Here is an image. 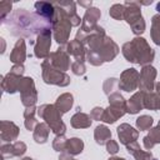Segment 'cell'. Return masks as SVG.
<instances>
[{
    "label": "cell",
    "mask_w": 160,
    "mask_h": 160,
    "mask_svg": "<svg viewBox=\"0 0 160 160\" xmlns=\"http://www.w3.org/2000/svg\"><path fill=\"white\" fill-rule=\"evenodd\" d=\"M84 45L86 48V60L92 66H101L104 62H110L120 52L118 44L99 25L94 32L88 34Z\"/></svg>",
    "instance_id": "obj_1"
},
{
    "label": "cell",
    "mask_w": 160,
    "mask_h": 160,
    "mask_svg": "<svg viewBox=\"0 0 160 160\" xmlns=\"http://www.w3.org/2000/svg\"><path fill=\"white\" fill-rule=\"evenodd\" d=\"M121 52L126 61L139 64L141 66L151 65L155 58V51L150 48L148 41L141 36H135L132 40L124 42Z\"/></svg>",
    "instance_id": "obj_2"
},
{
    "label": "cell",
    "mask_w": 160,
    "mask_h": 160,
    "mask_svg": "<svg viewBox=\"0 0 160 160\" xmlns=\"http://www.w3.org/2000/svg\"><path fill=\"white\" fill-rule=\"evenodd\" d=\"M54 5H55V9H56V14H55L54 21L51 22L52 36L60 46H64V45L66 46V44L69 42L72 24L70 22V20H69L68 15L65 14L64 9L60 8L56 2Z\"/></svg>",
    "instance_id": "obj_3"
},
{
    "label": "cell",
    "mask_w": 160,
    "mask_h": 160,
    "mask_svg": "<svg viewBox=\"0 0 160 160\" xmlns=\"http://www.w3.org/2000/svg\"><path fill=\"white\" fill-rule=\"evenodd\" d=\"M38 115L49 125L51 131L56 135H65L66 125L62 121V114L52 104H42L38 108Z\"/></svg>",
    "instance_id": "obj_4"
},
{
    "label": "cell",
    "mask_w": 160,
    "mask_h": 160,
    "mask_svg": "<svg viewBox=\"0 0 160 160\" xmlns=\"http://www.w3.org/2000/svg\"><path fill=\"white\" fill-rule=\"evenodd\" d=\"M124 5H125L124 20L130 25L131 31L136 36H140L141 34H144L146 29V24L141 14L140 2L139 1H125Z\"/></svg>",
    "instance_id": "obj_5"
},
{
    "label": "cell",
    "mask_w": 160,
    "mask_h": 160,
    "mask_svg": "<svg viewBox=\"0 0 160 160\" xmlns=\"http://www.w3.org/2000/svg\"><path fill=\"white\" fill-rule=\"evenodd\" d=\"M41 75H42V80L45 84L49 85H56V86H61L65 88L70 84V76L64 72L60 71L58 69H55L49 59H45L41 62Z\"/></svg>",
    "instance_id": "obj_6"
},
{
    "label": "cell",
    "mask_w": 160,
    "mask_h": 160,
    "mask_svg": "<svg viewBox=\"0 0 160 160\" xmlns=\"http://www.w3.org/2000/svg\"><path fill=\"white\" fill-rule=\"evenodd\" d=\"M19 92H20L21 104L25 108L35 106V104L38 101V91H36L35 82H34L32 78L24 76L21 79L20 85H19Z\"/></svg>",
    "instance_id": "obj_7"
},
{
    "label": "cell",
    "mask_w": 160,
    "mask_h": 160,
    "mask_svg": "<svg viewBox=\"0 0 160 160\" xmlns=\"http://www.w3.org/2000/svg\"><path fill=\"white\" fill-rule=\"evenodd\" d=\"M51 26L42 29L38 35L34 45V54L38 59H49L50 56V46H51Z\"/></svg>",
    "instance_id": "obj_8"
},
{
    "label": "cell",
    "mask_w": 160,
    "mask_h": 160,
    "mask_svg": "<svg viewBox=\"0 0 160 160\" xmlns=\"http://www.w3.org/2000/svg\"><path fill=\"white\" fill-rule=\"evenodd\" d=\"M139 76L140 72L134 69H125L121 74H120V79H119V89L124 90L126 92H132L136 89H139Z\"/></svg>",
    "instance_id": "obj_9"
},
{
    "label": "cell",
    "mask_w": 160,
    "mask_h": 160,
    "mask_svg": "<svg viewBox=\"0 0 160 160\" xmlns=\"http://www.w3.org/2000/svg\"><path fill=\"white\" fill-rule=\"evenodd\" d=\"M158 71L152 65H145L140 70L139 76V90L144 92H150L155 90V79Z\"/></svg>",
    "instance_id": "obj_10"
},
{
    "label": "cell",
    "mask_w": 160,
    "mask_h": 160,
    "mask_svg": "<svg viewBox=\"0 0 160 160\" xmlns=\"http://www.w3.org/2000/svg\"><path fill=\"white\" fill-rule=\"evenodd\" d=\"M101 16V11L91 6L89 9H86L84 16H82V21L80 25V30L84 31L85 34H91L95 31V29L98 28V20Z\"/></svg>",
    "instance_id": "obj_11"
},
{
    "label": "cell",
    "mask_w": 160,
    "mask_h": 160,
    "mask_svg": "<svg viewBox=\"0 0 160 160\" xmlns=\"http://www.w3.org/2000/svg\"><path fill=\"white\" fill-rule=\"evenodd\" d=\"M49 60L51 62V65L60 70L66 72V70H69L71 68V62H70V55L68 54L65 46H60L58 50H55L54 52L50 54Z\"/></svg>",
    "instance_id": "obj_12"
},
{
    "label": "cell",
    "mask_w": 160,
    "mask_h": 160,
    "mask_svg": "<svg viewBox=\"0 0 160 160\" xmlns=\"http://www.w3.org/2000/svg\"><path fill=\"white\" fill-rule=\"evenodd\" d=\"M1 150V155L2 158H20L22 156L26 150L28 146L24 141H14V142H2L0 146Z\"/></svg>",
    "instance_id": "obj_13"
},
{
    "label": "cell",
    "mask_w": 160,
    "mask_h": 160,
    "mask_svg": "<svg viewBox=\"0 0 160 160\" xmlns=\"http://www.w3.org/2000/svg\"><path fill=\"white\" fill-rule=\"evenodd\" d=\"M116 132H118V138L120 142L125 146L136 141L139 138V130H136L135 128H132L130 124H126V122L120 124L116 128Z\"/></svg>",
    "instance_id": "obj_14"
},
{
    "label": "cell",
    "mask_w": 160,
    "mask_h": 160,
    "mask_svg": "<svg viewBox=\"0 0 160 160\" xmlns=\"http://www.w3.org/2000/svg\"><path fill=\"white\" fill-rule=\"evenodd\" d=\"M20 129L19 126L8 120H2L0 122V139L2 142H14L19 136Z\"/></svg>",
    "instance_id": "obj_15"
},
{
    "label": "cell",
    "mask_w": 160,
    "mask_h": 160,
    "mask_svg": "<svg viewBox=\"0 0 160 160\" xmlns=\"http://www.w3.org/2000/svg\"><path fill=\"white\" fill-rule=\"evenodd\" d=\"M35 10L40 18H42L44 20H46L51 25V22L54 21L55 14H56V9H55L54 4L48 2V1H36L35 2Z\"/></svg>",
    "instance_id": "obj_16"
},
{
    "label": "cell",
    "mask_w": 160,
    "mask_h": 160,
    "mask_svg": "<svg viewBox=\"0 0 160 160\" xmlns=\"http://www.w3.org/2000/svg\"><path fill=\"white\" fill-rule=\"evenodd\" d=\"M24 76H19V75H15L12 72H8L5 76L1 78V88L5 92L8 94H15L16 91H19V85H20V81Z\"/></svg>",
    "instance_id": "obj_17"
},
{
    "label": "cell",
    "mask_w": 160,
    "mask_h": 160,
    "mask_svg": "<svg viewBox=\"0 0 160 160\" xmlns=\"http://www.w3.org/2000/svg\"><path fill=\"white\" fill-rule=\"evenodd\" d=\"M66 51L69 55H71L74 58V60H79V61H85L86 59V48L82 42H80L79 40L74 39L71 41H69L65 46Z\"/></svg>",
    "instance_id": "obj_18"
},
{
    "label": "cell",
    "mask_w": 160,
    "mask_h": 160,
    "mask_svg": "<svg viewBox=\"0 0 160 160\" xmlns=\"http://www.w3.org/2000/svg\"><path fill=\"white\" fill-rule=\"evenodd\" d=\"M10 61L15 65V64H24L25 59H26V45H25V40L22 38L18 39L11 52L9 56Z\"/></svg>",
    "instance_id": "obj_19"
},
{
    "label": "cell",
    "mask_w": 160,
    "mask_h": 160,
    "mask_svg": "<svg viewBox=\"0 0 160 160\" xmlns=\"http://www.w3.org/2000/svg\"><path fill=\"white\" fill-rule=\"evenodd\" d=\"M144 91H136L132 94V96L126 100V112L135 115L138 112H140V110L144 109Z\"/></svg>",
    "instance_id": "obj_20"
},
{
    "label": "cell",
    "mask_w": 160,
    "mask_h": 160,
    "mask_svg": "<svg viewBox=\"0 0 160 160\" xmlns=\"http://www.w3.org/2000/svg\"><path fill=\"white\" fill-rule=\"evenodd\" d=\"M125 114H126V108L115 106V105H109V106L104 110L102 121L106 122V124H114L116 120H119L120 118H122Z\"/></svg>",
    "instance_id": "obj_21"
},
{
    "label": "cell",
    "mask_w": 160,
    "mask_h": 160,
    "mask_svg": "<svg viewBox=\"0 0 160 160\" xmlns=\"http://www.w3.org/2000/svg\"><path fill=\"white\" fill-rule=\"evenodd\" d=\"M60 8L64 9L65 14L68 15L70 22L72 24V26H79L81 25L82 19H80V16L76 12V4L74 1H61V2H56Z\"/></svg>",
    "instance_id": "obj_22"
},
{
    "label": "cell",
    "mask_w": 160,
    "mask_h": 160,
    "mask_svg": "<svg viewBox=\"0 0 160 160\" xmlns=\"http://www.w3.org/2000/svg\"><path fill=\"white\" fill-rule=\"evenodd\" d=\"M126 151L130 155H132L135 158V160H158L156 158L152 156V154L150 151L142 150L138 141H134V142L126 145Z\"/></svg>",
    "instance_id": "obj_23"
},
{
    "label": "cell",
    "mask_w": 160,
    "mask_h": 160,
    "mask_svg": "<svg viewBox=\"0 0 160 160\" xmlns=\"http://www.w3.org/2000/svg\"><path fill=\"white\" fill-rule=\"evenodd\" d=\"M91 124H92L91 116L82 111L75 112L70 119V125L74 129H88L91 126Z\"/></svg>",
    "instance_id": "obj_24"
},
{
    "label": "cell",
    "mask_w": 160,
    "mask_h": 160,
    "mask_svg": "<svg viewBox=\"0 0 160 160\" xmlns=\"http://www.w3.org/2000/svg\"><path fill=\"white\" fill-rule=\"evenodd\" d=\"M54 105L58 108V110L61 114H66L72 108V105H74V96H72V94H70V92L61 94L60 96H58V99H56Z\"/></svg>",
    "instance_id": "obj_25"
},
{
    "label": "cell",
    "mask_w": 160,
    "mask_h": 160,
    "mask_svg": "<svg viewBox=\"0 0 160 160\" xmlns=\"http://www.w3.org/2000/svg\"><path fill=\"white\" fill-rule=\"evenodd\" d=\"M142 144L146 150H151L156 144H160V126L156 125L155 128H151L148 135L144 136Z\"/></svg>",
    "instance_id": "obj_26"
},
{
    "label": "cell",
    "mask_w": 160,
    "mask_h": 160,
    "mask_svg": "<svg viewBox=\"0 0 160 160\" xmlns=\"http://www.w3.org/2000/svg\"><path fill=\"white\" fill-rule=\"evenodd\" d=\"M50 128L46 122H39L35 128V130L32 131V138L35 140L36 144H45L49 139V134H50Z\"/></svg>",
    "instance_id": "obj_27"
},
{
    "label": "cell",
    "mask_w": 160,
    "mask_h": 160,
    "mask_svg": "<svg viewBox=\"0 0 160 160\" xmlns=\"http://www.w3.org/2000/svg\"><path fill=\"white\" fill-rule=\"evenodd\" d=\"M38 114V108L36 106H30L26 108L24 111V125L29 131H34L36 125L39 124L35 115Z\"/></svg>",
    "instance_id": "obj_28"
},
{
    "label": "cell",
    "mask_w": 160,
    "mask_h": 160,
    "mask_svg": "<svg viewBox=\"0 0 160 160\" xmlns=\"http://www.w3.org/2000/svg\"><path fill=\"white\" fill-rule=\"evenodd\" d=\"M94 139L98 145H105L111 139V131L106 125H98L94 130Z\"/></svg>",
    "instance_id": "obj_29"
},
{
    "label": "cell",
    "mask_w": 160,
    "mask_h": 160,
    "mask_svg": "<svg viewBox=\"0 0 160 160\" xmlns=\"http://www.w3.org/2000/svg\"><path fill=\"white\" fill-rule=\"evenodd\" d=\"M84 150V141L80 138H70L66 141L65 146V152L70 154L71 156H76L81 154Z\"/></svg>",
    "instance_id": "obj_30"
},
{
    "label": "cell",
    "mask_w": 160,
    "mask_h": 160,
    "mask_svg": "<svg viewBox=\"0 0 160 160\" xmlns=\"http://www.w3.org/2000/svg\"><path fill=\"white\" fill-rule=\"evenodd\" d=\"M136 128L140 131H145V130H150L152 128L154 124V119L150 115H140L136 120H135Z\"/></svg>",
    "instance_id": "obj_31"
},
{
    "label": "cell",
    "mask_w": 160,
    "mask_h": 160,
    "mask_svg": "<svg viewBox=\"0 0 160 160\" xmlns=\"http://www.w3.org/2000/svg\"><path fill=\"white\" fill-rule=\"evenodd\" d=\"M109 15L115 20H124L125 15V5L124 4H114L109 9Z\"/></svg>",
    "instance_id": "obj_32"
},
{
    "label": "cell",
    "mask_w": 160,
    "mask_h": 160,
    "mask_svg": "<svg viewBox=\"0 0 160 160\" xmlns=\"http://www.w3.org/2000/svg\"><path fill=\"white\" fill-rule=\"evenodd\" d=\"M156 98H158V94L155 91L145 92V95H144V109L156 110Z\"/></svg>",
    "instance_id": "obj_33"
},
{
    "label": "cell",
    "mask_w": 160,
    "mask_h": 160,
    "mask_svg": "<svg viewBox=\"0 0 160 160\" xmlns=\"http://www.w3.org/2000/svg\"><path fill=\"white\" fill-rule=\"evenodd\" d=\"M118 88H119V80L115 79V78H109V79H106V80L104 81V84H102V90H104V92H105L108 96L111 95L112 92H115Z\"/></svg>",
    "instance_id": "obj_34"
},
{
    "label": "cell",
    "mask_w": 160,
    "mask_h": 160,
    "mask_svg": "<svg viewBox=\"0 0 160 160\" xmlns=\"http://www.w3.org/2000/svg\"><path fill=\"white\" fill-rule=\"evenodd\" d=\"M108 100H109V105H115V106L126 108V100H125V98H124L119 91H115V92H112L111 95H109V96H108Z\"/></svg>",
    "instance_id": "obj_35"
},
{
    "label": "cell",
    "mask_w": 160,
    "mask_h": 160,
    "mask_svg": "<svg viewBox=\"0 0 160 160\" xmlns=\"http://www.w3.org/2000/svg\"><path fill=\"white\" fill-rule=\"evenodd\" d=\"M66 141H68V139L65 138V135H56L52 140V149L58 152H64Z\"/></svg>",
    "instance_id": "obj_36"
},
{
    "label": "cell",
    "mask_w": 160,
    "mask_h": 160,
    "mask_svg": "<svg viewBox=\"0 0 160 160\" xmlns=\"http://www.w3.org/2000/svg\"><path fill=\"white\" fill-rule=\"evenodd\" d=\"M71 71L76 75V76H82L86 72V66H85V61H79V60H74L71 62Z\"/></svg>",
    "instance_id": "obj_37"
},
{
    "label": "cell",
    "mask_w": 160,
    "mask_h": 160,
    "mask_svg": "<svg viewBox=\"0 0 160 160\" xmlns=\"http://www.w3.org/2000/svg\"><path fill=\"white\" fill-rule=\"evenodd\" d=\"M11 2L10 1H1L0 2V15H1V20L5 21V18L8 14H10L11 10Z\"/></svg>",
    "instance_id": "obj_38"
},
{
    "label": "cell",
    "mask_w": 160,
    "mask_h": 160,
    "mask_svg": "<svg viewBox=\"0 0 160 160\" xmlns=\"http://www.w3.org/2000/svg\"><path fill=\"white\" fill-rule=\"evenodd\" d=\"M104 110H105V109H102V108H100V106H95V108L91 110V112H90L91 119H92V120H96V121H102Z\"/></svg>",
    "instance_id": "obj_39"
},
{
    "label": "cell",
    "mask_w": 160,
    "mask_h": 160,
    "mask_svg": "<svg viewBox=\"0 0 160 160\" xmlns=\"http://www.w3.org/2000/svg\"><path fill=\"white\" fill-rule=\"evenodd\" d=\"M150 36L155 45L160 46V26H151L150 29Z\"/></svg>",
    "instance_id": "obj_40"
},
{
    "label": "cell",
    "mask_w": 160,
    "mask_h": 160,
    "mask_svg": "<svg viewBox=\"0 0 160 160\" xmlns=\"http://www.w3.org/2000/svg\"><path fill=\"white\" fill-rule=\"evenodd\" d=\"M105 146H106V151H108L110 155H115V154L119 151V144H118V141H115V140H112V139H110V140L105 144Z\"/></svg>",
    "instance_id": "obj_41"
},
{
    "label": "cell",
    "mask_w": 160,
    "mask_h": 160,
    "mask_svg": "<svg viewBox=\"0 0 160 160\" xmlns=\"http://www.w3.org/2000/svg\"><path fill=\"white\" fill-rule=\"evenodd\" d=\"M24 71H25L24 64H15V65H12V68L10 69V72H12V74H15V75H19V76H22V75H24Z\"/></svg>",
    "instance_id": "obj_42"
},
{
    "label": "cell",
    "mask_w": 160,
    "mask_h": 160,
    "mask_svg": "<svg viewBox=\"0 0 160 160\" xmlns=\"http://www.w3.org/2000/svg\"><path fill=\"white\" fill-rule=\"evenodd\" d=\"M151 26H160V12L155 14L151 18Z\"/></svg>",
    "instance_id": "obj_43"
},
{
    "label": "cell",
    "mask_w": 160,
    "mask_h": 160,
    "mask_svg": "<svg viewBox=\"0 0 160 160\" xmlns=\"http://www.w3.org/2000/svg\"><path fill=\"white\" fill-rule=\"evenodd\" d=\"M72 159V156L70 155V154H68V152H60V155H59V160H71Z\"/></svg>",
    "instance_id": "obj_44"
},
{
    "label": "cell",
    "mask_w": 160,
    "mask_h": 160,
    "mask_svg": "<svg viewBox=\"0 0 160 160\" xmlns=\"http://www.w3.org/2000/svg\"><path fill=\"white\" fill-rule=\"evenodd\" d=\"M78 4H79L80 6H85L86 9H89V8H91V4H92V2H91V1H79Z\"/></svg>",
    "instance_id": "obj_45"
},
{
    "label": "cell",
    "mask_w": 160,
    "mask_h": 160,
    "mask_svg": "<svg viewBox=\"0 0 160 160\" xmlns=\"http://www.w3.org/2000/svg\"><path fill=\"white\" fill-rule=\"evenodd\" d=\"M155 92H156V94H159V95H160V81H159V82H156V84H155Z\"/></svg>",
    "instance_id": "obj_46"
},
{
    "label": "cell",
    "mask_w": 160,
    "mask_h": 160,
    "mask_svg": "<svg viewBox=\"0 0 160 160\" xmlns=\"http://www.w3.org/2000/svg\"><path fill=\"white\" fill-rule=\"evenodd\" d=\"M108 160H126V159H124V158H120V156H110Z\"/></svg>",
    "instance_id": "obj_47"
},
{
    "label": "cell",
    "mask_w": 160,
    "mask_h": 160,
    "mask_svg": "<svg viewBox=\"0 0 160 160\" xmlns=\"http://www.w3.org/2000/svg\"><path fill=\"white\" fill-rule=\"evenodd\" d=\"M156 110H160V95L158 94V98H156Z\"/></svg>",
    "instance_id": "obj_48"
},
{
    "label": "cell",
    "mask_w": 160,
    "mask_h": 160,
    "mask_svg": "<svg viewBox=\"0 0 160 160\" xmlns=\"http://www.w3.org/2000/svg\"><path fill=\"white\" fill-rule=\"evenodd\" d=\"M21 160H34L32 158H30V156H25V158H22Z\"/></svg>",
    "instance_id": "obj_49"
},
{
    "label": "cell",
    "mask_w": 160,
    "mask_h": 160,
    "mask_svg": "<svg viewBox=\"0 0 160 160\" xmlns=\"http://www.w3.org/2000/svg\"><path fill=\"white\" fill-rule=\"evenodd\" d=\"M71 160H76V159H74V158H72V159H71Z\"/></svg>",
    "instance_id": "obj_50"
}]
</instances>
